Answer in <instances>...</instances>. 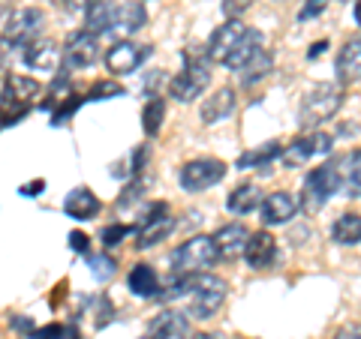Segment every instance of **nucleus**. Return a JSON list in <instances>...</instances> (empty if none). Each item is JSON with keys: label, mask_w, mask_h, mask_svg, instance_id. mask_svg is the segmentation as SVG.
Here are the masks:
<instances>
[{"label": "nucleus", "mask_w": 361, "mask_h": 339, "mask_svg": "<svg viewBox=\"0 0 361 339\" xmlns=\"http://www.w3.org/2000/svg\"><path fill=\"white\" fill-rule=\"evenodd\" d=\"M163 117H166V103L160 96H151L148 105H145V111H142V129H145V135H157V132H160Z\"/></svg>", "instance_id": "nucleus-29"}, {"label": "nucleus", "mask_w": 361, "mask_h": 339, "mask_svg": "<svg viewBox=\"0 0 361 339\" xmlns=\"http://www.w3.org/2000/svg\"><path fill=\"white\" fill-rule=\"evenodd\" d=\"M298 198L292 196V192H271V196H265V201H262V222L265 225H286L292 217L298 213Z\"/></svg>", "instance_id": "nucleus-13"}, {"label": "nucleus", "mask_w": 361, "mask_h": 339, "mask_svg": "<svg viewBox=\"0 0 361 339\" xmlns=\"http://www.w3.org/2000/svg\"><path fill=\"white\" fill-rule=\"evenodd\" d=\"M232 111H235V90L232 87H220L211 99H205V105H202L199 117H202V123L214 127V123H220L223 117H229Z\"/></svg>", "instance_id": "nucleus-18"}, {"label": "nucleus", "mask_w": 361, "mask_h": 339, "mask_svg": "<svg viewBox=\"0 0 361 339\" xmlns=\"http://www.w3.org/2000/svg\"><path fill=\"white\" fill-rule=\"evenodd\" d=\"M63 4L70 6V9H75V13H87V9L94 6V4H99V0H63Z\"/></svg>", "instance_id": "nucleus-38"}, {"label": "nucleus", "mask_w": 361, "mask_h": 339, "mask_svg": "<svg viewBox=\"0 0 361 339\" xmlns=\"http://www.w3.org/2000/svg\"><path fill=\"white\" fill-rule=\"evenodd\" d=\"M42 180H37V184H27V186H21V192H25V196H27V192H42Z\"/></svg>", "instance_id": "nucleus-40"}, {"label": "nucleus", "mask_w": 361, "mask_h": 339, "mask_svg": "<svg viewBox=\"0 0 361 339\" xmlns=\"http://www.w3.org/2000/svg\"><path fill=\"white\" fill-rule=\"evenodd\" d=\"M334 339H361V324H346L334 333Z\"/></svg>", "instance_id": "nucleus-35"}, {"label": "nucleus", "mask_w": 361, "mask_h": 339, "mask_svg": "<svg viewBox=\"0 0 361 339\" xmlns=\"http://www.w3.org/2000/svg\"><path fill=\"white\" fill-rule=\"evenodd\" d=\"M325 49H329V39H325V42H316L313 49H310V60H316V58H319V54H322Z\"/></svg>", "instance_id": "nucleus-39"}, {"label": "nucleus", "mask_w": 361, "mask_h": 339, "mask_svg": "<svg viewBox=\"0 0 361 339\" xmlns=\"http://www.w3.org/2000/svg\"><path fill=\"white\" fill-rule=\"evenodd\" d=\"M325 6H329V0H307L301 9H298V21H307V18H316L325 13Z\"/></svg>", "instance_id": "nucleus-33"}, {"label": "nucleus", "mask_w": 361, "mask_h": 339, "mask_svg": "<svg viewBox=\"0 0 361 339\" xmlns=\"http://www.w3.org/2000/svg\"><path fill=\"white\" fill-rule=\"evenodd\" d=\"M226 177V165L220 160H193L180 168V186L187 192H202V189H211L214 184H220Z\"/></svg>", "instance_id": "nucleus-8"}, {"label": "nucleus", "mask_w": 361, "mask_h": 339, "mask_svg": "<svg viewBox=\"0 0 361 339\" xmlns=\"http://www.w3.org/2000/svg\"><path fill=\"white\" fill-rule=\"evenodd\" d=\"M39 25H42V13L39 9H18L13 13V18H4V45H27L37 42V33H39Z\"/></svg>", "instance_id": "nucleus-10"}, {"label": "nucleus", "mask_w": 361, "mask_h": 339, "mask_svg": "<svg viewBox=\"0 0 361 339\" xmlns=\"http://www.w3.org/2000/svg\"><path fill=\"white\" fill-rule=\"evenodd\" d=\"M337 78L341 84L361 82V37H353L341 51H337Z\"/></svg>", "instance_id": "nucleus-17"}, {"label": "nucleus", "mask_w": 361, "mask_h": 339, "mask_svg": "<svg viewBox=\"0 0 361 339\" xmlns=\"http://www.w3.org/2000/svg\"><path fill=\"white\" fill-rule=\"evenodd\" d=\"M115 18H118V4H111V0H99L85 13V30L99 37V33H111L115 30Z\"/></svg>", "instance_id": "nucleus-20"}, {"label": "nucleus", "mask_w": 361, "mask_h": 339, "mask_svg": "<svg viewBox=\"0 0 361 339\" xmlns=\"http://www.w3.org/2000/svg\"><path fill=\"white\" fill-rule=\"evenodd\" d=\"M175 270L180 276H193V274H208V267H214L220 262V250L214 237H190L187 243H180V250H175L172 255Z\"/></svg>", "instance_id": "nucleus-4"}, {"label": "nucleus", "mask_w": 361, "mask_h": 339, "mask_svg": "<svg viewBox=\"0 0 361 339\" xmlns=\"http://www.w3.org/2000/svg\"><path fill=\"white\" fill-rule=\"evenodd\" d=\"M331 237H334V243H341V246L361 243V217L358 213H343V217H337L331 225Z\"/></svg>", "instance_id": "nucleus-24"}, {"label": "nucleus", "mask_w": 361, "mask_h": 339, "mask_svg": "<svg viewBox=\"0 0 361 339\" xmlns=\"http://www.w3.org/2000/svg\"><path fill=\"white\" fill-rule=\"evenodd\" d=\"M271 70H274V60H271V54L265 51V49H259L256 51V58L244 66V70H238L241 72V84L244 87H253V84H259L265 75H271Z\"/></svg>", "instance_id": "nucleus-25"}, {"label": "nucleus", "mask_w": 361, "mask_h": 339, "mask_svg": "<svg viewBox=\"0 0 361 339\" xmlns=\"http://www.w3.org/2000/svg\"><path fill=\"white\" fill-rule=\"evenodd\" d=\"M184 339H220L217 333H190V336H184Z\"/></svg>", "instance_id": "nucleus-41"}, {"label": "nucleus", "mask_w": 361, "mask_h": 339, "mask_svg": "<svg viewBox=\"0 0 361 339\" xmlns=\"http://www.w3.org/2000/svg\"><path fill=\"white\" fill-rule=\"evenodd\" d=\"M353 15H355V21L361 25V0H355V6H353Z\"/></svg>", "instance_id": "nucleus-42"}, {"label": "nucleus", "mask_w": 361, "mask_h": 339, "mask_svg": "<svg viewBox=\"0 0 361 339\" xmlns=\"http://www.w3.org/2000/svg\"><path fill=\"white\" fill-rule=\"evenodd\" d=\"M111 94H121V87L118 84H109V82H103V84H97L90 94L85 96V99H97V96H111Z\"/></svg>", "instance_id": "nucleus-34"}, {"label": "nucleus", "mask_w": 361, "mask_h": 339, "mask_svg": "<svg viewBox=\"0 0 361 339\" xmlns=\"http://www.w3.org/2000/svg\"><path fill=\"white\" fill-rule=\"evenodd\" d=\"M244 258H247V264H250L253 270L271 267V264H274V258H277V241L268 231L250 234V241H247V250H244Z\"/></svg>", "instance_id": "nucleus-14"}, {"label": "nucleus", "mask_w": 361, "mask_h": 339, "mask_svg": "<svg viewBox=\"0 0 361 339\" xmlns=\"http://www.w3.org/2000/svg\"><path fill=\"white\" fill-rule=\"evenodd\" d=\"M337 189H343V172H341V160H334L329 165H319L307 172L304 177V192H301V207L316 213L319 207H325Z\"/></svg>", "instance_id": "nucleus-3"}, {"label": "nucleus", "mask_w": 361, "mask_h": 339, "mask_svg": "<svg viewBox=\"0 0 361 339\" xmlns=\"http://www.w3.org/2000/svg\"><path fill=\"white\" fill-rule=\"evenodd\" d=\"M341 172H343V189L353 198H361V151L353 156H341Z\"/></svg>", "instance_id": "nucleus-27"}, {"label": "nucleus", "mask_w": 361, "mask_h": 339, "mask_svg": "<svg viewBox=\"0 0 361 339\" xmlns=\"http://www.w3.org/2000/svg\"><path fill=\"white\" fill-rule=\"evenodd\" d=\"M151 45H135L133 39H118L106 51V70L111 75H127L133 70H139L142 60H148Z\"/></svg>", "instance_id": "nucleus-9"}, {"label": "nucleus", "mask_w": 361, "mask_h": 339, "mask_svg": "<svg viewBox=\"0 0 361 339\" xmlns=\"http://www.w3.org/2000/svg\"><path fill=\"white\" fill-rule=\"evenodd\" d=\"M127 286L135 298H160V279L151 264H135L127 276Z\"/></svg>", "instance_id": "nucleus-21"}, {"label": "nucleus", "mask_w": 361, "mask_h": 339, "mask_svg": "<svg viewBox=\"0 0 361 339\" xmlns=\"http://www.w3.org/2000/svg\"><path fill=\"white\" fill-rule=\"evenodd\" d=\"M211 82V66L205 58H196V54H187V63L172 82H169V94L178 103H193L205 94V87Z\"/></svg>", "instance_id": "nucleus-5"}, {"label": "nucleus", "mask_w": 361, "mask_h": 339, "mask_svg": "<svg viewBox=\"0 0 361 339\" xmlns=\"http://www.w3.org/2000/svg\"><path fill=\"white\" fill-rule=\"evenodd\" d=\"M262 192H259V186L253 184H241L232 189V196L226 198V207H229L232 213H238V217H244V213H253L256 207H262Z\"/></svg>", "instance_id": "nucleus-22"}, {"label": "nucleus", "mask_w": 361, "mask_h": 339, "mask_svg": "<svg viewBox=\"0 0 361 339\" xmlns=\"http://www.w3.org/2000/svg\"><path fill=\"white\" fill-rule=\"evenodd\" d=\"M90 264H94V276L97 279H109L111 274H115V262L106 258V255H94L90 258Z\"/></svg>", "instance_id": "nucleus-32"}, {"label": "nucleus", "mask_w": 361, "mask_h": 339, "mask_svg": "<svg viewBox=\"0 0 361 339\" xmlns=\"http://www.w3.org/2000/svg\"><path fill=\"white\" fill-rule=\"evenodd\" d=\"M63 210H66V217L70 219H94L99 213V198L90 189L78 186V189H73L70 196H66Z\"/></svg>", "instance_id": "nucleus-19"}, {"label": "nucleus", "mask_w": 361, "mask_h": 339, "mask_svg": "<svg viewBox=\"0 0 361 339\" xmlns=\"http://www.w3.org/2000/svg\"><path fill=\"white\" fill-rule=\"evenodd\" d=\"M172 229H175V217L169 213V207L166 205H154L142 217L139 229H135V246H139V250H148V246L166 241V237L172 234Z\"/></svg>", "instance_id": "nucleus-7"}, {"label": "nucleus", "mask_w": 361, "mask_h": 339, "mask_svg": "<svg viewBox=\"0 0 361 339\" xmlns=\"http://www.w3.org/2000/svg\"><path fill=\"white\" fill-rule=\"evenodd\" d=\"M259 49H262L259 30L241 25V21H226L223 27L211 33L208 60L223 63V66H229V70H244V66L256 58Z\"/></svg>", "instance_id": "nucleus-1"}, {"label": "nucleus", "mask_w": 361, "mask_h": 339, "mask_svg": "<svg viewBox=\"0 0 361 339\" xmlns=\"http://www.w3.org/2000/svg\"><path fill=\"white\" fill-rule=\"evenodd\" d=\"M214 241H217L220 258H226V262H235L238 255H244L247 241H250V231H247L244 225H238V222H229V225H223V229L214 234Z\"/></svg>", "instance_id": "nucleus-15"}, {"label": "nucleus", "mask_w": 361, "mask_h": 339, "mask_svg": "<svg viewBox=\"0 0 361 339\" xmlns=\"http://www.w3.org/2000/svg\"><path fill=\"white\" fill-rule=\"evenodd\" d=\"M148 25V13L142 4H121L118 6V18H115V30L111 33H135Z\"/></svg>", "instance_id": "nucleus-23"}, {"label": "nucleus", "mask_w": 361, "mask_h": 339, "mask_svg": "<svg viewBox=\"0 0 361 339\" xmlns=\"http://www.w3.org/2000/svg\"><path fill=\"white\" fill-rule=\"evenodd\" d=\"M277 156H283V148H280L277 141H268V144H262V148L244 153L238 160V168H268Z\"/></svg>", "instance_id": "nucleus-28"}, {"label": "nucleus", "mask_w": 361, "mask_h": 339, "mask_svg": "<svg viewBox=\"0 0 361 339\" xmlns=\"http://www.w3.org/2000/svg\"><path fill=\"white\" fill-rule=\"evenodd\" d=\"M61 336H63V327L51 324V327H45V331H37V336H33V339H61Z\"/></svg>", "instance_id": "nucleus-37"}, {"label": "nucleus", "mask_w": 361, "mask_h": 339, "mask_svg": "<svg viewBox=\"0 0 361 339\" xmlns=\"http://www.w3.org/2000/svg\"><path fill=\"white\" fill-rule=\"evenodd\" d=\"M70 243H73V250H75V252H85V255H87V243H90V241H87V234L73 231V234H70Z\"/></svg>", "instance_id": "nucleus-36"}, {"label": "nucleus", "mask_w": 361, "mask_h": 339, "mask_svg": "<svg viewBox=\"0 0 361 339\" xmlns=\"http://www.w3.org/2000/svg\"><path fill=\"white\" fill-rule=\"evenodd\" d=\"M250 4L253 0H223V13H226L229 21H238L247 9H250Z\"/></svg>", "instance_id": "nucleus-31"}, {"label": "nucleus", "mask_w": 361, "mask_h": 339, "mask_svg": "<svg viewBox=\"0 0 361 339\" xmlns=\"http://www.w3.org/2000/svg\"><path fill=\"white\" fill-rule=\"evenodd\" d=\"M151 331L163 333L166 339H184L187 336V319L180 312H160L157 319L151 321Z\"/></svg>", "instance_id": "nucleus-26"}, {"label": "nucleus", "mask_w": 361, "mask_h": 339, "mask_svg": "<svg viewBox=\"0 0 361 339\" xmlns=\"http://www.w3.org/2000/svg\"><path fill=\"white\" fill-rule=\"evenodd\" d=\"M331 135L329 132H313V135H301V139H295L289 144V148H283V165L286 168H298L310 160L313 153H329L331 151Z\"/></svg>", "instance_id": "nucleus-11"}, {"label": "nucleus", "mask_w": 361, "mask_h": 339, "mask_svg": "<svg viewBox=\"0 0 361 339\" xmlns=\"http://www.w3.org/2000/svg\"><path fill=\"white\" fill-rule=\"evenodd\" d=\"M142 339H166V336H163V333H157V331H148V333H145Z\"/></svg>", "instance_id": "nucleus-43"}, {"label": "nucleus", "mask_w": 361, "mask_h": 339, "mask_svg": "<svg viewBox=\"0 0 361 339\" xmlns=\"http://www.w3.org/2000/svg\"><path fill=\"white\" fill-rule=\"evenodd\" d=\"M99 58V42L94 33L87 30H78L73 33L70 39L63 45V63L70 66V70H85V66H94Z\"/></svg>", "instance_id": "nucleus-12"}, {"label": "nucleus", "mask_w": 361, "mask_h": 339, "mask_svg": "<svg viewBox=\"0 0 361 339\" xmlns=\"http://www.w3.org/2000/svg\"><path fill=\"white\" fill-rule=\"evenodd\" d=\"M58 60H63V49H58L51 39H37L25 49V63L37 72H51Z\"/></svg>", "instance_id": "nucleus-16"}, {"label": "nucleus", "mask_w": 361, "mask_h": 339, "mask_svg": "<svg viewBox=\"0 0 361 339\" xmlns=\"http://www.w3.org/2000/svg\"><path fill=\"white\" fill-rule=\"evenodd\" d=\"M127 234H133L130 225H109V229L103 231V246H106V250H111V246H118Z\"/></svg>", "instance_id": "nucleus-30"}, {"label": "nucleus", "mask_w": 361, "mask_h": 339, "mask_svg": "<svg viewBox=\"0 0 361 339\" xmlns=\"http://www.w3.org/2000/svg\"><path fill=\"white\" fill-rule=\"evenodd\" d=\"M226 291L229 286L214 276V274H193V276H180L175 279V286L160 295V300H172V298H187V309L193 319H211L214 312L223 307Z\"/></svg>", "instance_id": "nucleus-2"}, {"label": "nucleus", "mask_w": 361, "mask_h": 339, "mask_svg": "<svg viewBox=\"0 0 361 339\" xmlns=\"http://www.w3.org/2000/svg\"><path fill=\"white\" fill-rule=\"evenodd\" d=\"M343 105V87L341 84H316L307 96H304L301 105V120L304 127H319L329 117H334Z\"/></svg>", "instance_id": "nucleus-6"}]
</instances>
